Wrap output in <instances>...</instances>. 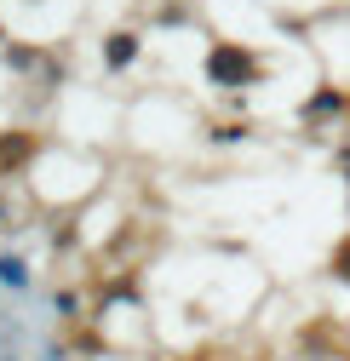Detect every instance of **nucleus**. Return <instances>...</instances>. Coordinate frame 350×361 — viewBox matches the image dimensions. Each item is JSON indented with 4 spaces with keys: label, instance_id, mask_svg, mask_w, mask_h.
Masks as SVG:
<instances>
[{
    "label": "nucleus",
    "instance_id": "20e7f679",
    "mask_svg": "<svg viewBox=\"0 0 350 361\" xmlns=\"http://www.w3.org/2000/svg\"><path fill=\"white\" fill-rule=\"evenodd\" d=\"M333 269H339V276H344V281H350V241H344V247H339V252H333Z\"/></svg>",
    "mask_w": 350,
    "mask_h": 361
},
{
    "label": "nucleus",
    "instance_id": "f257e3e1",
    "mask_svg": "<svg viewBox=\"0 0 350 361\" xmlns=\"http://www.w3.org/2000/svg\"><path fill=\"white\" fill-rule=\"evenodd\" d=\"M212 75H218V80H247V75H253V58L236 52V47H218V52H212Z\"/></svg>",
    "mask_w": 350,
    "mask_h": 361
},
{
    "label": "nucleus",
    "instance_id": "7ed1b4c3",
    "mask_svg": "<svg viewBox=\"0 0 350 361\" xmlns=\"http://www.w3.org/2000/svg\"><path fill=\"white\" fill-rule=\"evenodd\" d=\"M0 281H12V287H23L29 276H23V264H12V258H0Z\"/></svg>",
    "mask_w": 350,
    "mask_h": 361
},
{
    "label": "nucleus",
    "instance_id": "f03ea898",
    "mask_svg": "<svg viewBox=\"0 0 350 361\" xmlns=\"http://www.w3.org/2000/svg\"><path fill=\"white\" fill-rule=\"evenodd\" d=\"M109 63H133V35H115V47H109Z\"/></svg>",
    "mask_w": 350,
    "mask_h": 361
}]
</instances>
